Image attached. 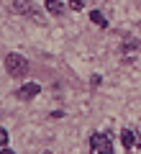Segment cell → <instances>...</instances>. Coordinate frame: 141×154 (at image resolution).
I'll list each match as a JSON object with an SVG mask.
<instances>
[{
    "label": "cell",
    "instance_id": "6da1fadb",
    "mask_svg": "<svg viewBox=\"0 0 141 154\" xmlns=\"http://www.w3.org/2000/svg\"><path fill=\"white\" fill-rule=\"evenodd\" d=\"M5 69L11 77H23V75H28V59L23 54H8L5 57Z\"/></svg>",
    "mask_w": 141,
    "mask_h": 154
},
{
    "label": "cell",
    "instance_id": "7a4b0ae2",
    "mask_svg": "<svg viewBox=\"0 0 141 154\" xmlns=\"http://www.w3.org/2000/svg\"><path fill=\"white\" fill-rule=\"evenodd\" d=\"M90 152L92 154H113V141L105 134H92L90 136Z\"/></svg>",
    "mask_w": 141,
    "mask_h": 154
},
{
    "label": "cell",
    "instance_id": "3957f363",
    "mask_svg": "<svg viewBox=\"0 0 141 154\" xmlns=\"http://www.w3.org/2000/svg\"><path fill=\"white\" fill-rule=\"evenodd\" d=\"M38 90H41V88H38V82H26L21 90H18V95H21L23 100H31V98H36V95H38Z\"/></svg>",
    "mask_w": 141,
    "mask_h": 154
},
{
    "label": "cell",
    "instance_id": "277c9868",
    "mask_svg": "<svg viewBox=\"0 0 141 154\" xmlns=\"http://www.w3.org/2000/svg\"><path fill=\"white\" fill-rule=\"evenodd\" d=\"M121 141H123V146L131 152V149L136 146V131H131V128H123V131H121Z\"/></svg>",
    "mask_w": 141,
    "mask_h": 154
},
{
    "label": "cell",
    "instance_id": "5b68a950",
    "mask_svg": "<svg viewBox=\"0 0 141 154\" xmlns=\"http://www.w3.org/2000/svg\"><path fill=\"white\" fill-rule=\"evenodd\" d=\"M13 11L21 13V16H26V13L33 11V5H31V0H13Z\"/></svg>",
    "mask_w": 141,
    "mask_h": 154
},
{
    "label": "cell",
    "instance_id": "8992f818",
    "mask_svg": "<svg viewBox=\"0 0 141 154\" xmlns=\"http://www.w3.org/2000/svg\"><path fill=\"white\" fill-rule=\"evenodd\" d=\"M46 11L51 16H62L64 13V5H62V0H46Z\"/></svg>",
    "mask_w": 141,
    "mask_h": 154
},
{
    "label": "cell",
    "instance_id": "52a82bcc",
    "mask_svg": "<svg viewBox=\"0 0 141 154\" xmlns=\"http://www.w3.org/2000/svg\"><path fill=\"white\" fill-rule=\"evenodd\" d=\"M90 21L95 23V26H100V28H108V21H105V16L100 11H92L90 13Z\"/></svg>",
    "mask_w": 141,
    "mask_h": 154
},
{
    "label": "cell",
    "instance_id": "ba28073f",
    "mask_svg": "<svg viewBox=\"0 0 141 154\" xmlns=\"http://www.w3.org/2000/svg\"><path fill=\"white\" fill-rule=\"evenodd\" d=\"M5 144H8V131L0 126V149H5Z\"/></svg>",
    "mask_w": 141,
    "mask_h": 154
},
{
    "label": "cell",
    "instance_id": "9c48e42d",
    "mask_svg": "<svg viewBox=\"0 0 141 154\" xmlns=\"http://www.w3.org/2000/svg\"><path fill=\"white\" fill-rule=\"evenodd\" d=\"M69 5H72V11H82L85 8V0H69Z\"/></svg>",
    "mask_w": 141,
    "mask_h": 154
},
{
    "label": "cell",
    "instance_id": "30bf717a",
    "mask_svg": "<svg viewBox=\"0 0 141 154\" xmlns=\"http://www.w3.org/2000/svg\"><path fill=\"white\" fill-rule=\"evenodd\" d=\"M0 154H16V152H13V149H3Z\"/></svg>",
    "mask_w": 141,
    "mask_h": 154
}]
</instances>
